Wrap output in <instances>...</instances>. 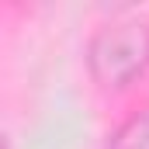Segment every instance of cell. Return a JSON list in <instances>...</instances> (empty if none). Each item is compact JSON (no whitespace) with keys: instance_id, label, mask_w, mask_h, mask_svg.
<instances>
[{"instance_id":"6da1fadb","label":"cell","mask_w":149,"mask_h":149,"mask_svg":"<svg viewBox=\"0 0 149 149\" xmlns=\"http://www.w3.org/2000/svg\"><path fill=\"white\" fill-rule=\"evenodd\" d=\"M149 70V21L118 17L87 42V73L101 90H125Z\"/></svg>"},{"instance_id":"7a4b0ae2","label":"cell","mask_w":149,"mask_h":149,"mask_svg":"<svg viewBox=\"0 0 149 149\" xmlns=\"http://www.w3.org/2000/svg\"><path fill=\"white\" fill-rule=\"evenodd\" d=\"M104 149H149V108L128 114L111 135Z\"/></svg>"}]
</instances>
